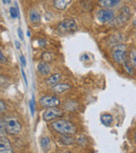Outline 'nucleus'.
<instances>
[{
    "label": "nucleus",
    "instance_id": "f257e3e1",
    "mask_svg": "<svg viewBox=\"0 0 136 153\" xmlns=\"http://www.w3.org/2000/svg\"><path fill=\"white\" fill-rule=\"evenodd\" d=\"M50 127L55 132L62 135H71L77 132V126L70 121L67 120H57L50 124Z\"/></svg>",
    "mask_w": 136,
    "mask_h": 153
},
{
    "label": "nucleus",
    "instance_id": "f03ea898",
    "mask_svg": "<svg viewBox=\"0 0 136 153\" xmlns=\"http://www.w3.org/2000/svg\"><path fill=\"white\" fill-rule=\"evenodd\" d=\"M3 123H4L5 131L7 133L12 134V135H16L21 131V124L18 121L17 117H13V115H9L3 119Z\"/></svg>",
    "mask_w": 136,
    "mask_h": 153
},
{
    "label": "nucleus",
    "instance_id": "7ed1b4c3",
    "mask_svg": "<svg viewBox=\"0 0 136 153\" xmlns=\"http://www.w3.org/2000/svg\"><path fill=\"white\" fill-rule=\"evenodd\" d=\"M127 45L125 44H116L111 48V57L117 64H123L127 60Z\"/></svg>",
    "mask_w": 136,
    "mask_h": 153
},
{
    "label": "nucleus",
    "instance_id": "20e7f679",
    "mask_svg": "<svg viewBox=\"0 0 136 153\" xmlns=\"http://www.w3.org/2000/svg\"><path fill=\"white\" fill-rule=\"evenodd\" d=\"M77 30L78 24L73 19H66L58 24V30L62 34H72Z\"/></svg>",
    "mask_w": 136,
    "mask_h": 153
},
{
    "label": "nucleus",
    "instance_id": "39448f33",
    "mask_svg": "<svg viewBox=\"0 0 136 153\" xmlns=\"http://www.w3.org/2000/svg\"><path fill=\"white\" fill-rule=\"evenodd\" d=\"M63 115V110L58 107H51V108H46V110L43 112L42 117L43 120L46 122H50L53 120L58 119V117H61Z\"/></svg>",
    "mask_w": 136,
    "mask_h": 153
},
{
    "label": "nucleus",
    "instance_id": "423d86ee",
    "mask_svg": "<svg viewBox=\"0 0 136 153\" xmlns=\"http://www.w3.org/2000/svg\"><path fill=\"white\" fill-rule=\"evenodd\" d=\"M40 105L44 108H51V107H58L61 104V100L55 96H44L40 98Z\"/></svg>",
    "mask_w": 136,
    "mask_h": 153
},
{
    "label": "nucleus",
    "instance_id": "0eeeda50",
    "mask_svg": "<svg viewBox=\"0 0 136 153\" xmlns=\"http://www.w3.org/2000/svg\"><path fill=\"white\" fill-rule=\"evenodd\" d=\"M130 16H131V12H130V9L128 7H125L120 10L118 16L116 18H114V20L112 21V24L114 25H120V24H123L129 20Z\"/></svg>",
    "mask_w": 136,
    "mask_h": 153
},
{
    "label": "nucleus",
    "instance_id": "6e6552de",
    "mask_svg": "<svg viewBox=\"0 0 136 153\" xmlns=\"http://www.w3.org/2000/svg\"><path fill=\"white\" fill-rule=\"evenodd\" d=\"M115 18L114 12L112 10H101L98 12V19L101 23H108V22H112Z\"/></svg>",
    "mask_w": 136,
    "mask_h": 153
},
{
    "label": "nucleus",
    "instance_id": "1a4fd4ad",
    "mask_svg": "<svg viewBox=\"0 0 136 153\" xmlns=\"http://www.w3.org/2000/svg\"><path fill=\"white\" fill-rule=\"evenodd\" d=\"M120 4V0H98V5L103 9L111 10Z\"/></svg>",
    "mask_w": 136,
    "mask_h": 153
},
{
    "label": "nucleus",
    "instance_id": "9d476101",
    "mask_svg": "<svg viewBox=\"0 0 136 153\" xmlns=\"http://www.w3.org/2000/svg\"><path fill=\"white\" fill-rule=\"evenodd\" d=\"M37 70H38V72L41 74V76H49V74H50L51 67L47 62L41 61V62H39V64L37 65Z\"/></svg>",
    "mask_w": 136,
    "mask_h": 153
},
{
    "label": "nucleus",
    "instance_id": "9b49d317",
    "mask_svg": "<svg viewBox=\"0 0 136 153\" xmlns=\"http://www.w3.org/2000/svg\"><path fill=\"white\" fill-rule=\"evenodd\" d=\"M0 153H13L11 142L7 137L0 138Z\"/></svg>",
    "mask_w": 136,
    "mask_h": 153
},
{
    "label": "nucleus",
    "instance_id": "f8f14e48",
    "mask_svg": "<svg viewBox=\"0 0 136 153\" xmlns=\"http://www.w3.org/2000/svg\"><path fill=\"white\" fill-rule=\"evenodd\" d=\"M72 0H53V7L59 11H64L70 5Z\"/></svg>",
    "mask_w": 136,
    "mask_h": 153
},
{
    "label": "nucleus",
    "instance_id": "ddd939ff",
    "mask_svg": "<svg viewBox=\"0 0 136 153\" xmlns=\"http://www.w3.org/2000/svg\"><path fill=\"white\" fill-rule=\"evenodd\" d=\"M71 88V85L70 84H67V83H59L57 84L55 86L51 87L52 91H55V94H64L66 92L67 90H69Z\"/></svg>",
    "mask_w": 136,
    "mask_h": 153
},
{
    "label": "nucleus",
    "instance_id": "4468645a",
    "mask_svg": "<svg viewBox=\"0 0 136 153\" xmlns=\"http://www.w3.org/2000/svg\"><path fill=\"white\" fill-rule=\"evenodd\" d=\"M61 74H51L50 76H48L46 80V84L47 86H49V87H53V86H55L57 84L60 83V81H61Z\"/></svg>",
    "mask_w": 136,
    "mask_h": 153
},
{
    "label": "nucleus",
    "instance_id": "2eb2a0df",
    "mask_svg": "<svg viewBox=\"0 0 136 153\" xmlns=\"http://www.w3.org/2000/svg\"><path fill=\"white\" fill-rule=\"evenodd\" d=\"M28 18H30V22L32 24H38L41 21V15L37 10H32L28 14Z\"/></svg>",
    "mask_w": 136,
    "mask_h": 153
},
{
    "label": "nucleus",
    "instance_id": "dca6fc26",
    "mask_svg": "<svg viewBox=\"0 0 136 153\" xmlns=\"http://www.w3.org/2000/svg\"><path fill=\"white\" fill-rule=\"evenodd\" d=\"M101 122L106 127H110L113 124V117L109 113H104V114L101 115Z\"/></svg>",
    "mask_w": 136,
    "mask_h": 153
},
{
    "label": "nucleus",
    "instance_id": "f3484780",
    "mask_svg": "<svg viewBox=\"0 0 136 153\" xmlns=\"http://www.w3.org/2000/svg\"><path fill=\"white\" fill-rule=\"evenodd\" d=\"M40 143H41V148H42V150L44 151V152H47V151L50 149L51 140H50V138H49V137H47V136H44V137L41 138Z\"/></svg>",
    "mask_w": 136,
    "mask_h": 153
},
{
    "label": "nucleus",
    "instance_id": "a211bd4d",
    "mask_svg": "<svg viewBox=\"0 0 136 153\" xmlns=\"http://www.w3.org/2000/svg\"><path fill=\"white\" fill-rule=\"evenodd\" d=\"M59 140L62 145H72L75 143V138L70 135H61Z\"/></svg>",
    "mask_w": 136,
    "mask_h": 153
},
{
    "label": "nucleus",
    "instance_id": "6ab92c4d",
    "mask_svg": "<svg viewBox=\"0 0 136 153\" xmlns=\"http://www.w3.org/2000/svg\"><path fill=\"white\" fill-rule=\"evenodd\" d=\"M128 61L133 65V67H136V48H132L129 51V56H128Z\"/></svg>",
    "mask_w": 136,
    "mask_h": 153
},
{
    "label": "nucleus",
    "instance_id": "aec40b11",
    "mask_svg": "<svg viewBox=\"0 0 136 153\" xmlns=\"http://www.w3.org/2000/svg\"><path fill=\"white\" fill-rule=\"evenodd\" d=\"M123 66H125V70L129 74H134V67H133V65H132V64L130 63V62L128 61V60H126V61L123 62Z\"/></svg>",
    "mask_w": 136,
    "mask_h": 153
},
{
    "label": "nucleus",
    "instance_id": "412c9836",
    "mask_svg": "<svg viewBox=\"0 0 136 153\" xmlns=\"http://www.w3.org/2000/svg\"><path fill=\"white\" fill-rule=\"evenodd\" d=\"M10 14H11L12 18H19V11H18L17 3H16L15 7H11V9H10Z\"/></svg>",
    "mask_w": 136,
    "mask_h": 153
},
{
    "label": "nucleus",
    "instance_id": "4be33fe9",
    "mask_svg": "<svg viewBox=\"0 0 136 153\" xmlns=\"http://www.w3.org/2000/svg\"><path fill=\"white\" fill-rule=\"evenodd\" d=\"M5 134H7V131H5L4 123L3 121H0V138L5 137Z\"/></svg>",
    "mask_w": 136,
    "mask_h": 153
},
{
    "label": "nucleus",
    "instance_id": "5701e85b",
    "mask_svg": "<svg viewBox=\"0 0 136 153\" xmlns=\"http://www.w3.org/2000/svg\"><path fill=\"white\" fill-rule=\"evenodd\" d=\"M30 114L34 115L35 114V99L33 98L30 102Z\"/></svg>",
    "mask_w": 136,
    "mask_h": 153
},
{
    "label": "nucleus",
    "instance_id": "b1692460",
    "mask_svg": "<svg viewBox=\"0 0 136 153\" xmlns=\"http://www.w3.org/2000/svg\"><path fill=\"white\" fill-rule=\"evenodd\" d=\"M5 110H7V106H5V103L3 102V101L0 100V114L3 112H5Z\"/></svg>",
    "mask_w": 136,
    "mask_h": 153
},
{
    "label": "nucleus",
    "instance_id": "393cba45",
    "mask_svg": "<svg viewBox=\"0 0 136 153\" xmlns=\"http://www.w3.org/2000/svg\"><path fill=\"white\" fill-rule=\"evenodd\" d=\"M7 62V57H5L4 55H3V53L1 51H0V63H3V64H5Z\"/></svg>",
    "mask_w": 136,
    "mask_h": 153
},
{
    "label": "nucleus",
    "instance_id": "a878e982",
    "mask_svg": "<svg viewBox=\"0 0 136 153\" xmlns=\"http://www.w3.org/2000/svg\"><path fill=\"white\" fill-rule=\"evenodd\" d=\"M20 62H21V65L23 66V67H25V66H26V59H25V57H24L23 55L20 56Z\"/></svg>",
    "mask_w": 136,
    "mask_h": 153
},
{
    "label": "nucleus",
    "instance_id": "bb28decb",
    "mask_svg": "<svg viewBox=\"0 0 136 153\" xmlns=\"http://www.w3.org/2000/svg\"><path fill=\"white\" fill-rule=\"evenodd\" d=\"M18 36H19L20 40H23V39H24L23 32H22V28H21V27H19V28H18Z\"/></svg>",
    "mask_w": 136,
    "mask_h": 153
},
{
    "label": "nucleus",
    "instance_id": "cd10ccee",
    "mask_svg": "<svg viewBox=\"0 0 136 153\" xmlns=\"http://www.w3.org/2000/svg\"><path fill=\"white\" fill-rule=\"evenodd\" d=\"M21 72H22V76H23V80H24V82H25V86H27V85H28V82H27V78H26V74H25V72H24V70H23V69L21 70Z\"/></svg>",
    "mask_w": 136,
    "mask_h": 153
},
{
    "label": "nucleus",
    "instance_id": "c85d7f7f",
    "mask_svg": "<svg viewBox=\"0 0 136 153\" xmlns=\"http://www.w3.org/2000/svg\"><path fill=\"white\" fill-rule=\"evenodd\" d=\"M15 46H16V48H17V49H20V42H19V41H17V40L15 41Z\"/></svg>",
    "mask_w": 136,
    "mask_h": 153
},
{
    "label": "nucleus",
    "instance_id": "c756f323",
    "mask_svg": "<svg viewBox=\"0 0 136 153\" xmlns=\"http://www.w3.org/2000/svg\"><path fill=\"white\" fill-rule=\"evenodd\" d=\"M133 26L135 27V30H136V17H135V19H134V21H133Z\"/></svg>",
    "mask_w": 136,
    "mask_h": 153
},
{
    "label": "nucleus",
    "instance_id": "7c9ffc66",
    "mask_svg": "<svg viewBox=\"0 0 136 153\" xmlns=\"http://www.w3.org/2000/svg\"><path fill=\"white\" fill-rule=\"evenodd\" d=\"M134 140H135V144H136V131H135V134H134Z\"/></svg>",
    "mask_w": 136,
    "mask_h": 153
},
{
    "label": "nucleus",
    "instance_id": "2f4dec72",
    "mask_svg": "<svg viewBox=\"0 0 136 153\" xmlns=\"http://www.w3.org/2000/svg\"><path fill=\"white\" fill-rule=\"evenodd\" d=\"M58 153H70V152H67V151H63V152H58Z\"/></svg>",
    "mask_w": 136,
    "mask_h": 153
},
{
    "label": "nucleus",
    "instance_id": "473e14b6",
    "mask_svg": "<svg viewBox=\"0 0 136 153\" xmlns=\"http://www.w3.org/2000/svg\"><path fill=\"white\" fill-rule=\"evenodd\" d=\"M27 36H28V37L30 36V30H27Z\"/></svg>",
    "mask_w": 136,
    "mask_h": 153
},
{
    "label": "nucleus",
    "instance_id": "72a5a7b5",
    "mask_svg": "<svg viewBox=\"0 0 136 153\" xmlns=\"http://www.w3.org/2000/svg\"><path fill=\"white\" fill-rule=\"evenodd\" d=\"M5 2H7V3H10V2H11V0H5Z\"/></svg>",
    "mask_w": 136,
    "mask_h": 153
},
{
    "label": "nucleus",
    "instance_id": "f704fd0d",
    "mask_svg": "<svg viewBox=\"0 0 136 153\" xmlns=\"http://www.w3.org/2000/svg\"><path fill=\"white\" fill-rule=\"evenodd\" d=\"M2 1H3V3H7V2H5V0H2Z\"/></svg>",
    "mask_w": 136,
    "mask_h": 153
}]
</instances>
